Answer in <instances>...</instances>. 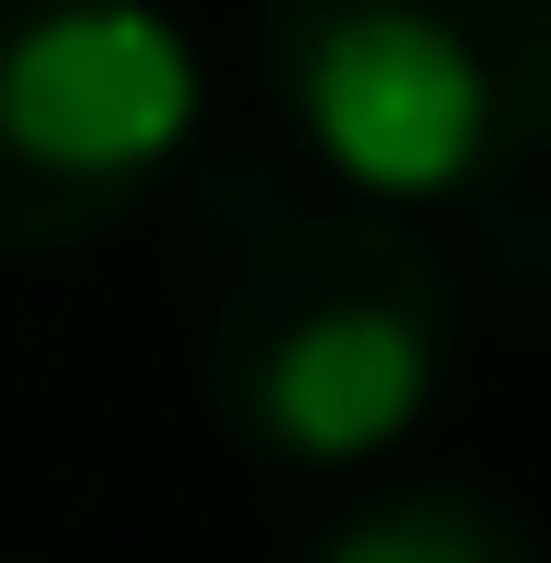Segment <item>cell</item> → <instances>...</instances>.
Returning <instances> with one entry per match:
<instances>
[{
	"label": "cell",
	"mask_w": 551,
	"mask_h": 563,
	"mask_svg": "<svg viewBox=\"0 0 551 563\" xmlns=\"http://www.w3.org/2000/svg\"><path fill=\"white\" fill-rule=\"evenodd\" d=\"M451 276L401 213H288L264 225L213 288L201 325V388L264 463L351 476L451 376Z\"/></svg>",
	"instance_id": "1"
},
{
	"label": "cell",
	"mask_w": 551,
	"mask_h": 563,
	"mask_svg": "<svg viewBox=\"0 0 551 563\" xmlns=\"http://www.w3.org/2000/svg\"><path fill=\"white\" fill-rule=\"evenodd\" d=\"M264 88L364 213L476 201L551 151V0H264Z\"/></svg>",
	"instance_id": "2"
},
{
	"label": "cell",
	"mask_w": 551,
	"mask_h": 563,
	"mask_svg": "<svg viewBox=\"0 0 551 563\" xmlns=\"http://www.w3.org/2000/svg\"><path fill=\"white\" fill-rule=\"evenodd\" d=\"M201 139V51L151 0H0V251L125 225Z\"/></svg>",
	"instance_id": "3"
},
{
	"label": "cell",
	"mask_w": 551,
	"mask_h": 563,
	"mask_svg": "<svg viewBox=\"0 0 551 563\" xmlns=\"http://www.w3.org/2000/svg\"><path fill=\"white\" fill-rule=\"evenodd\" d=\"M288 563H551V551L489 476H376Z\"/></svg>",
	"instance_id": "4"
}]
</instances>
